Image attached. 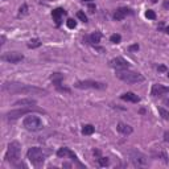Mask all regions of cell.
Here are the masks:
<instances>
[{"label": "cell", "instance_id": "1", "mask_svg": "<svg viewBox=\"0 0 169 169\" xmlns=\"http://www.w3.org/2000/svg\"><path fill=\"white\" fill-rule=\"evenodd\" d=\"M2 90L9 94H46L45 90L39 89L32 84H24V83H15V82H7L2 86Z\"/></svg>", "mask_w": 169, "mask_h": 169}, {"label": "cell", "instance_id": "2", "mask_svg": "<svg viewBox=\"0 0 169 169\" xmlns=\"http://www.w3.org/2000/svg\"><path fill=\"white\" fill-rule=\"evenodd\" d=\"M116 77L121 79L123 82L127 83H140L144 81V77L140 73L132 71L130 69H124V70H116Z\"/></svg>", "mask_w": 169, "mask_h": 169}, {"label": "cell", "instance_id": "3", "mask_svg": "<svg viewBox=\"0 0 169 169\" xmlns=\"http://www.w3.org/2000/svg\"><path fill=\"white\" fill-rule=\"evenodd\" d=\"M20 151H21L20 143L19 141H11L8 144L7 153H5V161H8V162L15 165L20 158Z\"/></svg>", "mask_w": 169, "mask_h": 169}, {"label": "cell", "instance_id": "4", "mask_svg": "<svg viewBox=\"0 0 169 169\" xmlns=\"http://www.w3.org/2000/svg\"><path fill=\"white\" fill-rule=\"evenodd\" d=\"M23 126H24L25 130H28L30 132H37V131H41L42 128H44V124H42L41 119L39 118V116H34L32 114L24 119Z\"/></svg>", "mask_w": 169, "mask_h": 169}, {"label": "cell", "instance_id": "5", "mask_svg": "<svg viewBox=\"0 0 169 169\" xmlns=\"http://www.w3.org/2000/svg\"><path fill=\"white\" fill-rule=\"evenodd\" d=\"M26 157H28L29 161L32 164H34V165H40V164H42L45 161V153L39 147L29 148L28 152H26Z\"/></svg>", "mask_w": 169, "mask_h": 169}, {"label": "cell", "instance_id": "6", "mask_svg": "<svg viewBox=\"0 0 169 169\" xmlns=\"http://www.w3.org/2000/svg\"><path fill=\"white\" fill-rule=\"evenodd\" d=\"M42 112L44 114L45 111H42L40 108H32V107H28V108H17V110H12V111H9V112L5 115L7 116V119L8 120H15V119H17L20 118V116H23V115H26V114H32V112Z\"/></svg>", "mask_w": 169, "mask_h": 169}, {"label": "cell", "instance_id": "7", "mask_svg": "<svg viewBox=\"0 0 169 169\" xmlns=\"http://www.w3.org/2000/svg\"><path fill=\"white\" fill-rule=\"evenodd\" d=\"M77 89H95V90H103L107 87L106 83L102 82H97V81H90V79H86V81H79L74 84Z\"/></svg>", "mask_w": 169, "mask_h": 169}, {"label": "cell", "instance_id": "8", "mask_svg": "<svg viewBox=\"0 0 169 169\" xmlns=\"http://www.w3.org/2000/svg\"><path fill=\"white\" fill-rule=\"evenodd\" d=\"M128 155H130L131 161L134 162V165H136V167H147L148 165L147 157H145V155H143L141 152L132 149L128 152Z\"/></svg>", "mask_w": 169, "mask_h": 169}, {"label": "cell", "instance_id": "9", "mask_svg": "<svg viewBox=\"0 0 169 169\" xmlns=\"http://www.w3.org/2000/svg\"><path fill=\"white\" fill-rule=\"evenodd\" d=\"M2 60L5 62H9V63H19L24 60V56L17 52H8L2 56Z\"/></svg>", "mask_w": 169, "mask_h": 169}, {"label": "cell", "instance_id": "10", "mask_svg": "<svg viewBox=\"0 0 169 169\" xmlns=\"http://www.w3.org/2000/svg\"><path fill=\"white\" fill-rule=\"evenodd\" d=\"M57 156H58V157H61V158H62V157H63V158L69 157V158H71L73 161H75L79 167H82V165H81V162L78 161V157H77V155H75V153H74L71 149H69V148H66V147H62V148H60V149L57 151Z\"/></svg>", "mask_w": 169, "mask_h": 169}, {"label": "cell", "instance_id": "11", "mask_svg": "<svg viewBox=\"0 0 169 169\" xmlns=\"http://www.w3.org/2000/svg\"><path fill=\"white\" fill-rule=\"evenodd\" d=\"M110 66L116 69V70H124V69H130V63L123 57H116L110 61Z\"/></svg>", "mask_w": 169, "mask_h": 169}, {"label": "cell", "instance_id": "12", "mask_svg": "<svg viewBox=\"0 0 169 169\" xmlns=\"http://www.w3.org/2000/svg\"><path fill=\"white\" fill-rule=\"evenodd\" d=\"M151 93H152V97L162 98L164 94H169V87L162 86V84H160V83H156V84H153V86H152V91Z\"/></svg>", "mask_w": 169, "mask_h": 169}, {"label": "cell", "instance_id": "13", "mask_svg": "<svg viewBox=\"0 0 169 169\" xmlns=\"http://www.w3.org/2000/svg\"><path fill=\"white\" fill-rule=\"evenodd\" d=\"M134 12H132V9L130 8H127V7H121V8H118L115 11V13H114V19L116 21H120V20H123L126 16H128V15H132Z\"/></svg>", "mask_w": 169, "mask_h": 169}, {"label": "cell", "instance_id": "14", "mask_svg": "<svg viewBox=\"0 0 169 169\" xmlns=\"http://www.w3.org/2000/svg\"><path fill=\"white\" fill-rule=\"evenodd\" d=\"M52 16H53V20H54L56 25L60 26L61 25V21H62V17H63V16H66V11L63 9V8H56L52 12Z\"/></svg>", "mask_w": 169, "mask_h": 169}, {"label": "cell", "instance_id": "15", "mask_svg": "<svg viewBox=\"0 0 169 169\" xmlns=\"http://www.w3.org/2000/svg\"><path fill=\"white\" fill-rule=\"evenodd\" d=\"M152 153H153V157H155V158H158V160H161V161H164V162H169L168 153L164 151V149H161L160 147L156 148V149H153Z\"/></svg>", "mask_w": 169, "mask_h": 169}, {"label": "cell", "instance_id": "16", "mask_svg": "<svg viewBox=\"0 0 169 169\" xmlns=\"http://www.w3.org/2000/svg\"><path fill=\"white\" fill-rule=\"evenodd\" d=\"M100 39H102V33H100V32H94V33H91L90 36L84 37L83 42L87 41V44H98V42H100Z\"/></svg>", "mask_w": 169, "mask_h": 169}, {"label": "cell", "instance_id": "17", "mask_svg": "<svg viewBox=\"0 0 169 169\" xmlns=\"http://www.w3.org/2000/svg\"><path fill=\"white\" fill-rule=\"evenodd\" d=\"M120 99L126 100V102H132V103H139L140 102V98L134 93H124L123 95H120Z\"/></svg>", "mask_w": 169, "mask_h": 169}, {"label": "cell", "instance_id": "18", "mask_svg": "<svg viewBox=\"0 0 169 169\" xmlns=\"http://www.w3.org/2000/svg\"><path fill=\"white\" fill-rule=\"evenodd\" d=\"M116 128H118V131L120 132L121 135H126V136H128V135H131L132 132H134V128H132L131 126L124 124V123H119Z\"/></svg>", "mask_w": 169, "mask_h": 169}, {"label": "cell", "instance_id": "19", "mask_svg": "<svg viewBox=\"0 0 169 169\" xmlns=\"http://www.w3.org/2000/svg\"><path fill=\"white\" fill-rule=\"evenodd\" d=\"M50 79L53 81V84L57 87V86H60V84H62L63 75H62L61 73H54V74H52V75H50Z\"/></svg>", "mask_w": 169, "mask_h": 169}, {"label": "cell", "instance_id": "20", "mask_svg": "<svg viewBox=\"0 0 169 169\" xmlns=\"http://www.w3.org/2000/svg\"><path fill=\"white\" fill-rule=\"evenodd\" d=\"M32 106V104H36V100L34 99H30V98H26V99H19L15 102V106Z\"/></svg>", "mask_w": 169, "mask_h": 169}, {"label": "cell", "instance_id": "21", "mask_svg": "<svg viewBox=\"0 0 169 169\" xmlns=\"http://www.w3.org/2000/svg\"><path fill=\"white\" fill-rule=\"evenodd\" d=\"M95 131V127L91 126V124H84L82 127V134L83 135H93Z\"/></svg>", "mask_w": 169, "mask_h": 169}, {"label": "cell", "instance_id": "22", "mask_svg": "<svg viewBox=\"0 0 169 169\" xmlns=\"http://www.w3.org/2000/svg\"><path fill=\"white\" fill-rule=\"evenodd\" d=\"M41 46V41L39 39H33V40H30L28 42V48L29 49H36V48H39Z\"/></svg>", "mask_w": 169, "mask_h": 169}, {"label": "cell", "instance_id": "23", "mask_svg": "<svg viewBox=\"0 0 169 169\" xmlns=\"http://www.w3.org/2000/svg\"><path fill=\"white\" fill-rule=\"evenodd\" d=\"M98 164H99V167H107L110 161H108V158L107 157H102V156H99L98 158Z\"/></svg>", "mask_w": 169, "mask_h": 169}, {"label": "cell", "instance_id": "24", "mask_svg": "<svg viewBox=\"0 0 169 169\" xmlns=\"http://www.w3.org/2000/svg\"><path fill=\"white\" fill-rule=\"evenodd\" d=\"M158 112H160V115L162 116V119H165L169 121V111H167L165 108H162V107H158Z\"/></svg>", "mask_w": 169, "mask_h": 169}, {"label": "cell", "instance_id": "25", "mask_svg": "<svg viewBox=\"0 0 169 169\" xmlns=\"http://www.w3.org/2000/svg\"><path fill=\"white\" fill-rule=\"evenodd\" d=\"M120 40H121V36L120 34H116V33L110 37V41L112 42V44H119Z\"/></svg>", "mask_w": 169, "mask_h": 169}, {"label": "cell", "instance_id": "26", "mask_svg": "<svg viewBox=\"0 0 169 169\" xmlns=\"http://www.w3.org/2000/svg\"><path fill=\"white\" fill-rule=\"evenodd\" d=\"M26 13H28V5L23 4L20 7V9H19V16H25Z\"/></svg>", "mask_w": 169, "mask_h": 169}, {"label": "cell", "instance_id": "27", "mask_svg": "<svg viewBox=\"0 0 169 169\" xmlns=\"http://www.w3.org/2000/svg\"><path fill=\"white\" fill-rule=\"evenodd\" d=\"M77 17L83 21V23H87V16L84 15V12H82V11H79V12H77Z\"/></svg>", "mask_w": 169, "mask_h": 169}, {"label": "cell", "instance_id": "28", "mask_svg": "<svg viewBox=\"0 0 169 169\" xmlns=\"http://www.w3.org/2000/svg\"><path fill=\"white\" fill-rule=\"evenodd\" d=\"M145 17L149 19V20H155V19H156V13L153 12L152 9H148L147 12H145Z\"/></svg>", "mask_w": 169, "mask_h": 169}, {"label": "cell", "instance_id": "29", "mask_svg": "<svg viewBox=\"0 0 169 169\" xmlns=\"http://www.w3.org/2000/svg\"><path fill=\"white\" fill-rule=\"evenodd\" d=\"M66 25H67V28H70V29H74L77 26V21H74L73 19H69L66 21Z\"/></svg>", "mask_w": 169, "mask_h": 169}, {"label": "cell", "instance_id": "30", "mask_svg": "<svg viewBox=\"0 0 169 169\" xmlns=\"http://www.w3.org/2000/svg\"><path fill=\"white\" fill-rule=\"evenodd\" d=\"M164 140H165L167 143H169V131L164 132Z\"/></svg>", "mask_w": 169, "mask_h": 169}, {"label": "cell", "instance_id": "31", "mask_svg": "<svg viewBox=\"0 0 169 169\" xmlns=\"http://www.w3.org/2000/svg\"><path fill=\"white\" fill-rule=\"evenodd\" d=\"M162 103H164V106H167L169 108V98H162Z\"/></svg>", "mask_w": 169, "mask_h": 169}, {"label": "cell", "instance_id": "32", "mask_svg": "<svg viewBox=\"0 0 169 169\" xmlns=\"http://www.w3.org/2000/svg\"><path fill=\"white\" fill-rule=\"evenodd\" d=\"M130 50H139V45L137 44H135V45H131L130 48H128Z\"/></svg>", "mask_w": 169, "mask_h": 169}, {"label": "cell", "instance_id": "33", "mask_svg": "<svg viewBox=\"0 0 169 169\" xmlns=\"http://www.w3.org/2000/svg\"><path fill=\"white\" fill-rule=\"evenodd\" d=\"M89 9H90V12L94 13L95 12V5L94 4H89Z\"/></svg>", "mask_w": 169, "mask_h": 169}, {"label": "cell", "instance_id": "34", "mask_svg": "<svg viewBox=\"0 0 169 169\" xmlns=\"http://www.w3.org/2000/svg\"><path fill=\"white\" fill-rule=\"evenodd\" d=\"M162 7H164V8H167V9H169V0H165V2H164Z\"/></svg>", "mask_w": 169, "mask_h": 169}, {"label": "cell", "instance_id": "35", "mask_svg": "<svg viewBox=\"0 0 169 169\" xmlns=\"http://www.w3.org/2000/svg\"><path fill=\"white\" fill-rule=\"evenodd\" d=\"M158 70H160V71H165L167 67H165V66H160V67H158Z\"/></svg>", "mask_w": 169, "mask_h": 169}, {"label": "cell", "instance_id": "36", "mask_svg": "<svg viewBox=\"0 0 169 169\" xmlns=\"http://www.w3.org/2000/svg\"><path fill=\"white\" fill-rule=\"evenodd\" d=\"M4 41H5V37L3 36V37H2V45H4Z\"/></svg>", "mask_w": 169, "mask_h": 169}, {"label": "cell", "instance_id": "37", "mask_svg": "<svg viewBox=\"0 0 169 169\" xmlns=\"http://www.w3.org/2000/svg\"><path fill=\"white\" fill-rule=\"evenodd\" d=\"M165 33H168V34H169V25L167 26V29H165Z\"/></svg>", "mask_w": 169, "mask_h": 169}, {"label": "cell", "instance_id": "38", "mask_svg": "<svg viewBox=\"0 0 169 169\" xmlns=\"http://www.w3.org/2000/svg\"><path fill=\"white\" fill-rule=\"evenodd\" d=\"M81 2H91V0H81Z\"/></svg>", "mask_w": 169, "mask_h": 169}, {"label": "cell", "instance_id": "39", "mask_svg": "<svg viewBox=\"0 0 169 169\" xmlns=\"http://www.w3.org/2000/svg\"><path fill=\"white\" fill-rule=\"evenodd\" d=\"M157 2V0H152V3H156Z\"/></svg>", "mask_w": 169, "mask_h": 169}, {"label": "cell", "instance_id": "40", "mask_svg": "<svg viewBox=\"0 0 169 169\" xmlns=\"http://www.w3.org/2000/svg\"><path fill=\"white\" fill-rule=\"evenodd\" d=\"M168 77H169V71H168Z\"/></svg>", "mask_w": 169, "mask_h": 169}]
</instances>
